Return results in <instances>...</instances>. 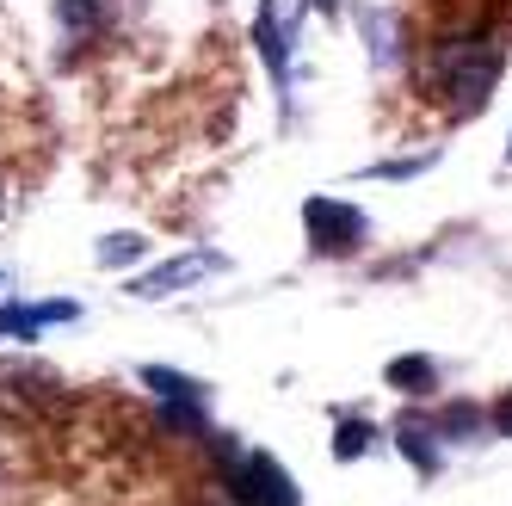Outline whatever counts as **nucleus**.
I'll list each match as a JSON object with an SVG mask.
<instances>
[{"label": "nucleus", "mask_w": 512, "mask_h": 506, "mask_svg": "<svg viewBox=\"0 0 512 506\" xmlns=\"http://www.w3.org/2000/svg\"><path fill=\"white\" fill-rule=\"evenodd\" d=\"M500 38L488 25H463V31H438L420 56V93L432 105H445L451 118H475L500 87Z\"/></svg>", "instance_id": "f257e3e1"}, {"label": "nucleus", "mask_w": 512, "mask_h": 506, "mask_svg": "<svg viewBox=\"0 0 512 506\" xmlns=\"http://www.w3.org/2000/svg\"><path fill=\"white\" fill-rule=\"evenodd\" d=\"M223 451H229V445H223ZM223 488H229L235 506H297V500H303L297 482L284 476V463L266 457V451H229Z\"/></svg>", "instance_id": "f03ea898"}, {"label": "nucleus", "mask_w": 512, "mask_h": 506, "mask_svg": "<svg viewBox=\"0 0 512 506\" xmlns=\"http://www.w3.org/2000/svg\"><path fill=\"white\" fill-rule=\"evenodd\" d=\"M303 19H309V0H260V13H253V50H260L278 87H290V56H297Z\"/></svg>", "instance_id": "7ed1b4c3"}, {"label": "nucleus", "mask_w": 512, "mask_h": 506, "mask_svg": "<svg viewBox=\"0 0 512 506\" xmlns=\"http://www.w3.org/2000/svg\"><path fill=\"white\" fill-rule=\"evenodd\" d=\"M303 229H309V247H315V253L340 260V253L364 247V235H371V216H364L358 204H346V198H309V204H303Z\"/></svg>", "instance_id": "20e7f679"}, {"label": "nucleus", "mask_w": 512, "mask_h": 506, "mask_svg": "<svg viewBox=\"0 0 512 506\" xmlns=\"http://www.w3.org/2000/svg\"><path fill=\"white\" fill-rule=\"evenodd\" d=\"M210 272H223V253H179V260H167V266H155V272L130 278V297L155 303V297H173V291H192V284H204Z\"/></svg>", "instance_id": "39448f33"}, {"label": "nucleus", "mask_w": 512, "mask_h": 506, "mask_svg": "<svg viewBox=\"0 0 512 506\" xmlns=\"http://www.w3.org/2000/svg\"><path fill=\"white\" fill-rule=\"evenodd\" d=\"M81 303H0V334L7 340H38L50 321H75Z\"/></svg>", "instance_id": "423d86ee"}, {"label": "nucleus", "mask_w": 512, "mask_h": 506, "mask_svg": "<svg viewBox=\"0 0 512 506\" xmlns=\"http://www.w3.org/2000/svg\"><path fill=\"white\" fill-rule=\"evenodd\" d=\"M395 445H401V457H408L420 476H438V463H445V439H438V426L426 420V414H408L395 426Z\"/></svg>", "instance_id": "0eeeda50"}, {"label": "nucleus", "mask_w": 512, "mask_h": 506, "mask_svg": "<svg viewBox=\"0 0 512 506\" xmlns=\"http://www.w3.org/2000/svg\"><path fill=\"white\" fill-rule=\"evenodd\" d=\"M358 38L371 44L377 68H395V62H401V44H408V31H401L395 13H358Z\"/></svg>", "instance_id": "6e6552de"}, {"label": "nucleus", "mask_w": 512, "mask_h": 506, "mask_svg": "<svg viewBox=\"0 0 512 506\" xmlns=\"http://www.w3.org/2000/svg\"><path fill=\"white\" fill-rule=\"evenodd\" d=\"M389 383L408 389V395H432V389H438V365H432V358H395V365H389Z\"/></svg>", "instance_id": "1a4fd4ad"}, {"label": "nucleus", "mask_w": 512, "mask_h": 506, "mask_svg": "<svg viewBox=\"0 0 512 506\" xmlns=\"http://www.w3.org/2000/svg\"><path fill=\"white\" fill-rule=\"evenodd\" d=\"M371 445H377V432L364 426V420H340V439H334V457L340 463H352L358 451H371Z\"/></svg>", "instance_id": "9d476101"}, {"label": "nucleus", "mask_w": 512, "mask_h": 506, "mask_svg": "<svg viewBox=\"0 0 512 506\" xmlns=\"http://www.w3.org/2000/svg\"><path fill=\"white\" fill-rule=\"evenodd\" d=\"M136 253H142L136 235H105V241H99V266H130Z\"/></svg>", "instance_id": "9b49d317"}, {"label": "nucleus", "mask_w": 512, "mask_h": 506, "mask_svg": "<svg viewBox=\"0 0 512 506\" xmlns=\"http://www.w3.org/2000/svg\"><path fill=\"white\" fill-rule=\"evenodd\" d=\"M432 161H438L432 149H426V155H414V161H377V167H371V179H414V173H426Z\"/></svg>", "instance_id": "f8f14e48"}, {"label": "nucleus", "mask_w": 512, "mask_h": 506, "mask_svg": "<svg viewBox=\"0 0 512 506\" xmlns=\"http://www.w3.org/2000/svg\"><path fill=\"white\" fill-rule=\"evenodd\" d=\"M494 432H500V439H512V389L500 395V408H494Z\"/></svg>", "instance_id": "ddd939ff"}, {"label": "nucleus", "mask_w": 512, "mask_h": 506, "mask_svg": "<svg viewBox=\"0 0 512 506\" xmlns=\"http://www.w3.org/2000/svg\"><path fill=\"white\" fill-rule=\"evenodd\" d=\"M309 7H321V13H334V7H340V0H309Z\"/></svg>", "instance_id": "4468645a"}, {"label": "nucleus", "mask_w": 512, "mask_h": 506, "mask_svg": "<svg viewBox=\"0 0 512 506\" xmlns=\"http://www.w3.org/2000/svg\"><path fill=\"white\" fill-rule=\"evenodd\" d=\"M506 161H512V136H506Z\"/></svg>", "instance_id": "2eb2a0df"}, {"label": "nucleus", "mask_w": 512, "mask_h": 506, "mask_svg": "<svg viewBox=\"0 0 512 506\" xmlns=\"http://www.w3.org/2000/svg\"><path fill=\"white\" fill-rule=\"evenodd\" d=\"M0 210H7V192H0Z\"/></svg>", "instance_id": "dca6fc26"}]
</instances>
